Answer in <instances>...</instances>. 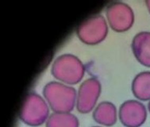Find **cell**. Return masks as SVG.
I'll return each mask as SVG.
<instances>
[{
  "label": "cell",
  "mask_w": 150,
  "mask_h": 127,
  "mask_svg": "<svg viewBox=\"0 0 150 127\" xmlns=\"http://www.w3.org/2000/svg\"><path fill=\"white\" fill-rule=\"evenodd\" d=\"M99 93V88L97 85L83 89L78 100L79 110L83 113H87L91 111L96 103Z\"/></svg>",
  "instance_id": "6"
},
{
  "label": "cell",
  "mask_w": 150,
  "mask_h": 127,
  "mask_svg": "<svg viewBox=\"0 0 150 127\" xmlns=\"http://www.w3.org/2000/svg\"><path fill=\"white\" fill-rule=\"evenodd\" d=\"M94 119L98 123L105 127L115 124L117 114L115 106L110 102H103L95 110Z\"/></svg>",
  "instance_id": "4"
},
{
  "label": "cell",
  "mask_w": 150,
  "mask_h": 127,
  "mask_svg": "<svg viewBox=\"0 0 150 127\" xmlns=\"http://www.w3.org/2000/svg\"><path fill=\"white\" fill-rule=\"evenodd\" d=\"M132 48L139 62L150 67V33H142L137 35L133 41Z\"/></svg>",
  "instance_id": "3"
},
{
  "label": "cell",
  "mask_w": 150,
  "mask_h": 127,
  "mask_svg": "<svg viewBox=\"0 0 150 127\" xmlns=\"http://www.w3.org/2000/svg\"><path fill=\"white\" fill-rule=\"evenodd\" d=\"M147 109L137 100H128L124 102L119 111V118L125 127H141L147 119Z\"/></svg>",
  "instance_id": "1"
},
{
  "label": "cell",
  "mask_w": 150,
  "mask_h": 127,
  "mask_svg": "<svg viewBox=\"0 0 150 127\" xmlns=\"http://www.w3.org/2000/svg\"><path fill=\"white\" fill-rule=\"evenodd\" d=\"M146 3L147 4V7L149 8V10H150V1H147V2H146Z\"/></svg>",
  "instance_id": "8"
},
{
  "label": "cell",
  "mask_w": 150,
  "mask_h": 127,
  "mask_svg": "<svg viewBox=\"0 0 150 127\" xmlns=\"http://www.w3.org/2000/svg\"><path fill=\"white\" fill-rule=\"evenodd\" d=\"M132 92L138 100H150V72L140 73L134 79L132 84Z\"/></svg>",
  "instance_id": "5"
},
{
  "label": "cell",
  "mask_w": 150,
  "mask_h": 127,
  "mask_svg": "<svg viewBox=\"0 0 150 127\" xmlns=\"http://www.w3.org/2000/svg\"><path fill=\"white\" fill-rule=\"evenodd\" d=\"M32 101L33 102L26 103L21 114L22 119L30 126H38L46 120L47 109L42 100L36 98L35 100L32 98Z\"/></svg>",
  "instance_id": "2"
},
{
  "label": "cell",
  "mask_w": 150,
  "mask_h": 127,
  "mask_svg": "<svg viewBox=\"0 0 150 127\" xmlns=\"http://www.w3.org/2000/svg\"><path fill=\"white\" fill-rule=\"evenodd\" d=\"M98 127V126H95V127Z\"/></svg>",
  "instance_id": "10"
},
{
  "label": "cell",
  "mask_w": 150,
  "mask_h": 127,
  "mask_svg": "<svg viewBox=\"0 0 150 127\" xmlns=\"http://www.w3.org/2000/svg\"><path fill=\"white\" fill-rule=\"evenodd\" d=\"M148 110L150 112V100L149 101V104H148Z\"/></svg>",
  "instance_id": "9"
},
{
  "label": "cell",
  "mask_w": 150,
  "mask_h": 127,
  "mask_svg": "<svg viewBox=\"0 0 150 127\" xmlns=\"http://www.w3.org/2000/svg\"><path fill=\"white\" fill-rule=\"evenodd\" d=\"M47 127H79V122L70 115H54L49 119Z\"/></svg>",
  "instance_id": "7"
}]
</instances>
